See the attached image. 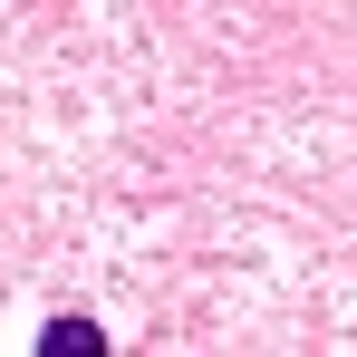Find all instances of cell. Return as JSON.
Listing matches in <instances>:
<instances>
[{"label":"cell","instance_id":"6da1fadb","mask_svg":"<svg viewBox=\"0 0 357 357\" xmlns=\"http://www.w3.org/2000/svg\"><path fill=\"white\" fill-rule=\"evenodd\" d=\"M39 348H107V338H97V319H59V328H49Z\"/></svg>","mask_w":357,"mask_h":357}]
</instances>
